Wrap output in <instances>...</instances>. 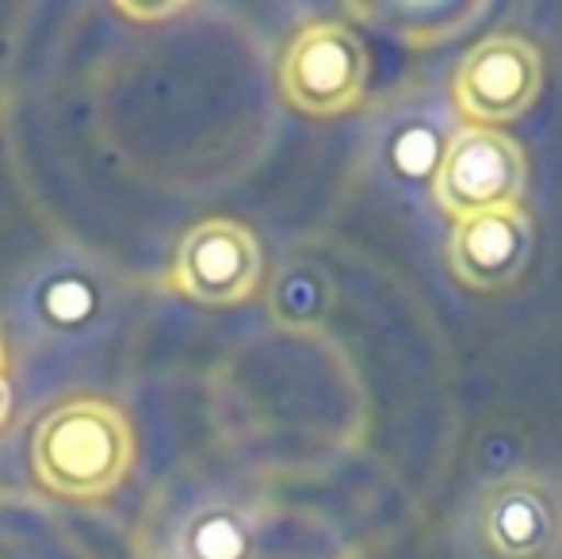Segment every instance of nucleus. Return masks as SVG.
Listing matches in <instances>:
<instances>
[{
	"instance_id": "8",
	"label": "nucleus",
	"mask_w": 562,
	"mask_h": 559,
	"mask_svg": "<svg viewBox=\"0 0 562 559\" xmlns=\"http://www.w3.org/2000/svg\"><path fill=\"white\" fill-rule=\"evenodd\" d=\"M260 522L226 499H200L165 529L157 559H257Z\"/></svg>"
},
{
	"instance_id": "7",
	"label": "nucleus",
	"mask_w": 562,
	"mask_h": 559,
	"mask_svg": "<svg viewBox=\"0 0 562 559\" xmlns=\"http://www.w3.org/2000/svg\"><path fill=\"white\" fill-rule=\"evenodd\" d=\"M536 254V226L525 203L459 219L448 238V272L479 295H497L525 280Z\"/></svg>"
},
{
	"instance_id": "5",
	"label": "nucleus",
	"mask_w": 562,
	"mask_h": 559,
	"mask_svg": "<svg viewBox=\"0 0 562 559\" xmlns=\"http://www.w3.org/2000/svg\"><path fill=\"white\" fill-rule=\"evenodd\" d=\"M543 92V51L525 35L497 31L471 46L459 58L451 77V104L467 127H494L517 123L532 112Z\"/></svg>"
},
{
	"instance_id": "12",
	"label": "nucleus",
	"mask_w": 562,
	"mask_h": 559,
	"mask_svg": "<svg viewBox=\"0 0 562 559\" xmlns=\"http://www.w3.org/2000/svg\"><path fill=\"white\" fill-rule=\"evenodd\" d=\"M12 411H15V395H12V380H8V372L0 376V433L12 425Z\"/></svg>"
},
{
	"instance_id": "4",
	"label": "nucleus",
	"mask_w": 562,
	"mask_h": 559,
	"mask_svg": "<svg viewBox=\"0 0 562 559\" xmlns=\"http://www.w3.org/2000/svg\"><path fill=\"white\" fill-rule=\"evenodd\" d=\"M467 529L482 559H562V491L536 471L497 476L474 494Z\"/></svg>"
},
{
	"instance_id": "9",
	"label": "nucleus",
	"mask_w": 562,
	"mask_h": 559,
	"mask_svg": "<svg viewBox=\"0 0 562 559\" xmlns=\"http://www.w3.org/2000/svg\"><path fill=\"white\" fill-rule=\"evenodd\" d=\"M348 12L383 35L422 51V46H440L467 35L490 8L471 0H375V4H352Z\"/></svg>"
},
{
	"instance_id": "6",
	"label": "nucleus",
	"mask_w": 562,
	"mask_h": 559,
	"mask_svg": "<svg viewBox=\"0 0 562 559\" xmlns=\"http://www.w3.org/2000/svg\"><path fill=\"white\" fill-rule=\"evenodd\" d=\"M528 185V154L509 131L459 127L451 131L432 169L437 208L459 219L520 203Z\"/></svg>"
},
{
	"instance_id": "13",
	"label": "nucleus",
	"mask_w": 562,
	"mask_h": 559,
	"mask_svg": "<svg viewBox=\"0 0 562 559\" xmlns=\"http://www.w3.org/2000/svg\"><path fill=\"white\" fill-rule=\"evenodd\" d=\"M8 372V345H4V337H0V376Z\"/></svg>"
},
{
	"instance_id": "11",
	"label": "nucleus",
	"mask_w": 562,
	"mask_h": 559,
	"mask_svg": "<svg viewBox=\"0 0 562 559\" xmlns=\"http://www.w3.org/2000/svg\"><path fill=\"white\" fill-rule=\"evenodd\" d=\"M119 12H123L126 20H161V15L184 12V4H165V8H138V4H119Z\"/></svg>"
},
{
	"instance_id": "2",
	"label": "nucleus",
	"mask_w": 562,
	"mask_h": 559,
	"mask_svg": "<svg viewBox=\"0 0 562 559\" xmlns=\"http://www.w3.org/2000/svg\"><path fill=\"white\" fill-rule=\"evenodd\" d=\"M371 62L360 31L345 20H311L280 54V97L311 120H337L363 104Z\"/></svg>"
},
{
	"instance_id": "10",
	"label": "nucleus",
	"mask_w": 562,
	"mask_h": 559,
	"mask_svg": "<svg viewBox=\"0 0 562 559\" xmlns=\"http://www.w3.org/2000/svg\"><path fill=\"white\" fill-rule=\"evenodd\" d=\"M27 314L35 322V334L46 342H66V337H85L104 314V288L92 280V272L58 269L38 277L27 299Z\"/></svg>"
},
{
	"instance_id": "1",
	"label": "nucleus",
	"mask_w": 562,
	"mask_h": 559,
	"mask_svg": "<svg viewBox=\"0 0 562 559\" xmlns=\"http://www.w3.org/2000/svg\"><path fill=\"white\" fill-rule=\"evenodd\" d=\"M138 460V433L115 399L69 395L35 422L27 463L38 491L69 506H97L123 491Z\"/></svg>"
},
{
	"instance_id": "3",
	"label": "nucleus",
	"mask_w": 562,
	"mask_h": 559,
	"mask_svg": "<svg viewBox=\"0 0 562 559\" xmlns=\"http://www.w3.org/2000/svg\"><path fill=\"white\" fill-rule=\"evenodd\" d=\"M165 283L172 295L207 306V311H229V306L249 303L265 283L260 238L237 219H200L180 234Z\"/></svg>"
}]
</instances>
